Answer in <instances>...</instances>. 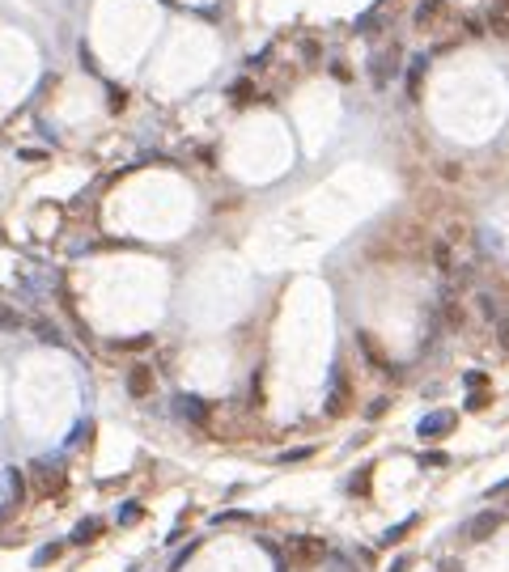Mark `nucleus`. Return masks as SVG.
Masks as SVG:
<instances>
[{
  "label": "nucleus",
  "instance_id": "1",
  "mask_svg": "<svg viewBox=\"0 0 509 572\" xmlns=\"http://www.w3.org/2000/svg\"><path fill=\"white\" fill-rule=\"evenodd\" d=\"M327 555H331V547H327V539H319V534H297V539H289V568H293V572H314Z\"/></svg>",
  "mask_w": 509,
  "mask_h": 572
},
{
  "label": "nucleus",
  "instance_id": "2",
  "mask_svg": "<svg viewBox=\"0 0 509 572\" xmlns=\"http://www.w3.org/2000/svg\"><path fill=\"white\" fill-rule=\"evenodd\" d=\"M501 522H505V517H501L496 509H480L476 517H467V526H463V539H467V543H488V539L501 530Z\"/></svg>",
  "mask_w": 509,
  "mask_h": 572
},
{
  "label": "nucleus",
  "instance_id": "3",
  "mask_svg": "<svg viewBox=\"0 0 509 572\" xmlns=\"http://www.w3.org/2000/svg\"><path fill=\"white\" fill-rule=\"evenodd\" d=\"M395 72H399V47H382L378 56L370 60V81H374L378 89H386V85L395 81Z\"/></svg>",
  "mask_w": 509,
  "mask_h": 572
},
{
  "label": "nucleus",
  "instance_id": "4",
  "mask_svg": "<svg viewBox=\"0 0 509 572\" xmlns=\"http://www.w3.org/2000/svg\"><path fill=\"white\" fill-rule=\"evenodd\" d=\"M356 348H361V356L370 360V369H378V373H386V378H395L399 369L390 365V360H386V352H382V343L370 335V331H356Z\"/></svg>",
  "mask_w": 509,
  "mask_h": 572
},
{
  "label": "nucleus",
  "instance_id": "5",
  "mask_svg": "<svg viewBox=\"0 0 509 572\" xmlns=\"http://www.w3.org/2000/svg\"><path fill=\"white\" fill-rule=\"evenodd\" d=\"M454 424H458V415H454V411H429L425 420L416 424V433H420L425 441H441V437L454 433Z\"/></svg>",
  "mask_w": 509,
  "mask_h": 572
},
{
  "label": "nucleus",
  "instance_id": "6",
  "mask_svg": "<svg viewBox=\"0 0 509 572\" xmlns=\"http://www.w3.org/2000/svg\"><path fill=\"white\" fill-rule=\"evenodd\" d=\"M348 403H352V382H348V373L335 365V373H331V394H327V415H344Z\"/></svg>",
  "mask_w": 509,
  "mask_h": 572
},
{
  "label": "nucleus",
  "instance_id": "7",
  "mask_svg": "<svg viewBox=\"0 0 509 572\" xmlns=\"http://www.w3.org/2000/svg\"><path fill=\"white\" fill-rule=\"evenodd\" d=\"M174 407H178V415L187 424H195V428H208V403H204L199 394H178L174 399Z\"/></svg>",
  "mask_w": 509,
  "mask_h": 572
},
{
  "label": "nucleus",
  "instance_id": "8",
  "mask_svg": "<svg viewBox=\"0 0 509 572\" xmlns=\"http://www.w3.org/2000/svg\"><path fill=\"white\" fill-rule=\"evenodd\" d=\"M34 488H38V496H56V492H64V475L60 471H51L47 462H34Z\"/></svg>",
  "mask_w": 509,
  "mask_h": 572
},
{
  "label": "nucleus",
  "instance_id": "9",
  "mask_svg": "<svg viewBox=\"0 0 509 572\" xmlns=\"http://www.w3.org/2000/svg\"><path fill=\"white\" fill-rule=\"evenodd\" d=\"M128 394L132 399H149L153 394V369L149 365H132L128 369Z\"/></svg>",
  "mask_w": 509,
  "mask_h": 572
},
{
  "label": "nucleus",
  "instance_id": "10",
  "mask_svg": "<svg viewBox=\"0 0 509 572\" xmlns=\"http://www.w3.org/2000/svg\"><path fill=\"white\" fill-rule=\"evenodd\" d=\"M412 530H416V517H403L399 526H390V530L382 534V547H395V543H403V539L412 534Z\"/></svg>",
  "mask_w": 509,
  "mask_h": 572
},
{
  "label": "nucleus",
  "instance_id": "11",
  "mask_svg": "<svg viewBox=\"0 0 509 572\" xmlns=\"http://www.w3.org/2000/svg\"><path fill=\"white\" fill-rule=\"evenodd\" d=\"M425 68H429V56H416L412 60V68H407V93H420V81H425Z\"/></svg>",
  "mask_w": 509,
  "mask_h": 572
},
{
  "label": "nucleus",
  "instance_id": "12",
  "mask_svg": "<svg viewBox=\"0 0 509 572\" xmlns=\"http://www.w3.org/2000/svg\"><path fill=\"white\" fill-rule=\"evenodd\" d=\"M250 93H254L250 77H242V81H234V85H229V102H234V107H246V102H250Z\"/></svg>",
  "mask_w": 509,
  "mask_h": 572
},
{
  "label": "nucleus",
  "instance_id": "13",
  "mask_svg": "<svg viewBox=\"0 0 509 572\" xmlns=\"http://www.w3.org/2000/svg\"><path fill=\"white\" fill-rule=\"evenodd\" d=\"M480 314H484L488 323H501V301H496L492 293H480Z\"/></svg>",
  "mask_w": 509,
  "mask_h": 572
},
{
  "label": "nucleus",
  "instance_id": "14",
  "mask_svg": "<svg viewBox=\"0 0 509 572\" xmlns=\"http://www.w3.org/2000/svg\"><path fill=\"white\" fill-rule=\"evenodd\" d=\"M463 318H467V314H463V305H458L454 297H446V327L458 331V327H463Z\"/></svg>",
  "mask_w": 509,
  "mask_h": 572
},
{
  "label": "nucleus",
  "instance_id": "15",
  "mask_svg": "<svg viewBox=\"0 0 509 572\" xmlns=\"http://www.w3.org/2000/svg\"><path fill=\"white\" fill-rule=\"evenodd\" d=\"M98 530H102V522H98V517H89V522H81V526L73 530V543H89V539H98Z\"/></svg>",
  "mask_w": 509,
  "mask_h": 572
},
{
  "label": "nucleus",
  "instance_id": "16",
  "mask_svg": "<svg viewBox=\"0 0 509 572\" xmlns=\"http://www.w3.org/2000/svg\"><path fill=\"white\" fill-rule=\"evenodd\" d=\"M437 13H441V0H420V9H416V26H429Z\"/></svg>",
  "mask_w": 509,
  "mask_h": 572
},
{
  "label": "nucleus",
  "instance_id": "17",
  "mask_svg": "<svg viewBox=\"0 0 509 572\" xmlns=\"http://www.w3.org/2000/svg\"><path fill=\"white\" fill-rule=\"evenodd\" d=\"M433 268L437 272H450L454 263H450V242H433Z\"/></svg>",
  "mask_w": 509,
  "mask_h": 572
},
{
  "label": "nucleus",
  "instance_id": "18",
  "mask_svg": "<svg viewBox=\"0 0 509 572\" xmlns=\"http://www.w3.org/2000/svg\"><path fill=\"white\" fill-rule=\"evenodd\" d=\"M34 331H38V339H43V343H64L60 327H51V323H34Z\"/></svg>",
  "mask_w": 509,
  "mask_h": 572
},
{
  "label": "nucleus",
  "instance_id": "19",
  "mask_svg": "<svg viewBox=\"0 0 509 572\" xmlns=\"http://www.w3.org/2000/svg\"><path fill=\"white\" fill-rule=\"evenodd\" d=\"M386 407H390V399L382 394V399H374L370 407H365V420H382V415H386Z\"/></svg>",
  "mask_w": 509,
  "mask_h": 572
},
{
  "label": "nucleus",
  "instance_id": "20",
  "mask_svg": "<svg viewBox=\"0 0 509 572\" xmlns=\"http://www.w3.org/2000/svg\"><path fill=\"white\" fill-rule=\"evenodd\" d=\"M305 458H314V449L305 445V449H289V454H280V462L284 466H293V462H305Z\"/></svg>",
  "mask_w": 509,
  "mask_h": 572
},
{
  "label": "nucleus",
  "instance_id": "21",
  "mask_svg": "<svg viewBox=\"0 0 509 572\" xmlns=\"http://www.w3.org/2000/svg\"><path fill=\"white\" fill-rule=\"evenodd\" d=\"M0 327H5V331H22V314H13V309H0Z\"/></svg>",
  "mask_w": 509,
  "mask_h": 572
},
{
  "label": "nucleus",
  "instance_id": "22",
  "mask_svg": "<svg viewBox=\"0 0 509 572\" xmlns=\"http://www.w3.org/2000/svg\"><path fill=\"white\" fill-rule=\"evenodd\" d=\"M488 403H492V394H488V390H476V394L467 399V411H484Z\"/></svg>",
  "mask_w": 509,
  "mask_h": 572
},
{
  "label": "nucleus",
  "instance_id": "23",
  "mask_svg": "<svg viewBox=\"0 0 509 572\" xmlns=\"http://www.w3.org/2000/svg\"><path fill=\"white\" fill-rule=\"evenodd\" d=\"M463 382H467L471 390H484V386H488V373H480V369H471V373H463Z\"/></svg>",
  "mask_w": 509,
  "mask_h": 572
},
{
  "label": "nucleus",
  "instance_id": "24",
  "mask_svg": "<svg viewBox=\"0 0 509 572\" xmlns=\"http://www.w3.org/2000/svg\"><path fill=\"white\" fill-rule=\"evenodd\" d=\"M420 466H450V458L441 449H433V454H420Z\"/></svg>",
  "mask_w": 509,
  "mask_h": 572
},
{
  "label": "nucleus",
  "instance_id": "25",
  "mask_svg": "<svg viewBox=\"0 0 509 572\" xmlns=\"http://www.w3.org/2000/svg\"><path fill=\"white\" fill-rule=\"evenodd\" d=\"M488 22H492V34H501V38H509V22H505V13H492Z\"/></svg>",
  "mask_w": 509,
  "mask_h": 572
},
{
  "label": "nucleus",
  "instance_id": "26",
  "mask_svg": "<svg viewBox=\"0 0 509 572\" xmlns=\"http://www.w3.org/2000/svg\"><path fill=\"white\" fill-rule=\"evenodd\" d=\"M441 178H446V183H458V178H463V166H454V162H446V166H441Z\"/></svg>",
  "mask_w": 509,
  "mask_h": 572
},
{
  "label": "nucleus",
  "instance_id": "27",
  "mask_svg": "<svg viewBox=\"0 0 509 572\" xmlns=\"http://www.w3.org/2000/svg\"><path fill=\"white\" fill-rule=\"evenodd\" d=\"M496 343L509 352V318H501V323H496Z\"/></svg>",
  "mask_w": 509,
  "mask_h": 572
},
{
  "label": "nucleus",
  "instance_id": "28",
  "mask_svg": "<svg viewBox=\"0 0 509 572\" xmlns=\"http://www.w3.org/2000/svg\"><path fill=\"white\" fill-rule=\"evenodd\" d=\"M331 77H335V81H348V77H352V72H348V68H344V60H331Z\"/></svg>",
  "mask_w": 509,
  "mask_h": 572
},
{
  "label": "nucleus",
  "instance_id": "29",
  "mask_svg": "<svg viewBox=\"0 0 509 572\" xmlns=\"http://www.w3.org/2000/svg\"><path fill=\"white\" fill-rule=\"evenodd\" d=\"M352 492H370V471H365V475H356V479H352Z\"/></svg>",
  "mask_w": 509,
  "mask_h": 572
},
{
  "label": "nucleus",
  "instance_id": "30",
  "mask_svg": "<svg viewBox=\"0 0 509 572\" xmlns=\"http://www.w3.org/2000/svg\"><path fill=\"white\" fill-rule=\"evenodd\" d=\"M56 555H60V547H43V551H38V564H47V559H56Z\"/></svg>",
  "mask_w": 509,
  "mask_h": 572
},
{
  "label": "nucleus",
  "instance_id": "31",
  "mask_svg": "<svg viewBox=\"0 0 509 572\" xmlns=\"http://www.w3.org/2000/svg\"><path fill=\"white\" fill-rule=\"evenodd\" d=\"M407 568H412V559H407V555H399V559L390 564V572H407Z\"/></svg>",
  "mask_w": 509,
  "mask_h": 572
},
{
  "label": "nucleus",
  "instance_id": "32",
  "mask_svg": "<svg viewBox=\"0 0 509 572\" xmlns=\"http://www.w3.org/2000/svg\"><path fill=\"white\" fill-rule=\"evenodd\" d=\"M488 496H492V500H496V496H509V479H501V484H496V488H492Z\"/></svg>",
  "mask_w": 509,
  "mask_h": 572
},
{
  "label": "nucleus",
  "instance_id": "33",
  "mask_svg": "<svg viewBox=\"0 0 509 572\" xmlns=\"http://www.w3.org/2000/svg\"><path fill=\"white\" fill-rule=\"evenodd\" d=\"M441 572H463V568H458V559H441Z\"/></svg>",
  "mask_w": 509,
  "mask_h": 572
},
{
  "label": "nucleus",
  "instance_id": "34",
  "mask_svg": "<svg viewBox=\"0 0 509 572\" xmlns=\"http://www.w3.org/2000/svg\"><path fill=\"white\" fill-rule=\"evenodd\" d=\"M492 13H509V0H492Z\"/></svg>",
  "mask_w": 509,
  "mask_h": 572
}]
</instances>
